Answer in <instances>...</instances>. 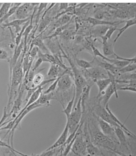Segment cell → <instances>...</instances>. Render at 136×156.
<instances>
[{"mask_svg": "<svg viewBox=\"0 0 136 156\" xmlns=\"http://www.w3.org/2000/svg\"><path fill=\"white\" fill-rule=\"evenodd\" d=\"M56 153V149H51L49 150H46L43 152L40 156H53Z\"/></svg>", "mask_w": 136, "mask_h": 156, "instance_id": "39", "label": "cell"}, {"mask_svg": "<svg viewBox=\"0 0 136 156\" xmlns=\"http://www.w3.org/2000/svg\"><path fill=\"white\" fill-rule=\"evenodd\" d=\"M130 63V62H128L127 60H119L117 59H113L111 64L114 65V66L117 68H119L120 69H121L127 66V65H129Z\"/></svg>", "mask_w": 136, "mask_h": 156, "instance_id": "32", "label": "cell"}, {"mask_svg": "<svg viewBox=\"0 0 136 156\" xmlns=\"http://www.w3.org/2000/svg\"><path fill=\"white\" fill-rule=\"evenodd\" d=\"M103 156V155H102V156Z\"/></svg>", "mask_w": 136, "mask_h": 156, "instance_id": "49", "label": "cell"}, {"mask_svg": "<svg viewBox=\"0 0 136 156\" xmlns=\"http://www.w3.org/2000/svg\"><path fill=\"white\" fill-rule=\"evenodd\" d=\"M136 63L130 62L129 65H127V66H126V67H124L121 69H120L119 74L118 76L120 75H123V74L130 73L132 72H136Z\"/></svg>", "mask_w": 136, "mask_h": 156, "instance_id": "29", "label": "cell"}, {"mask_svg": "<svg viewBox=\"0 0 136 156\" xmlns=\"http://www.w3.org/2000/svg\"><path fill=\"white\" fill-rule=\"evenodd\" d=\"M82 124H80V126L77 131V135L74 140L73 147H71V151L75 155H80L86 156V143L84 139L83 136L80 133V130Z\"/></svg>", "mask_w": 136, "mask_h": 156, "instance_id": "4", "label": "cell"}, {"mask_svg": "<svg viewBox=\"0 0 136 156\" xmlns=\"http://www.w3.org/2000/svg\"><path fill=\"white\" fill-rule=\"evenodd\" d=\"M117 91H118L117 87L114 86L111 84L107 88L106 90L101 93L100 98H98L100 99V101L101 102V105H103V107H106L107 105L108 104V102H109V100L110 99L111 96L114 94H115L116 98H118V94Z\"/></svg>", "mask_w": 136, "mask_h": 156, "instance_id": "9", "label": "cell"}, {"mask_svg": "<svg viewBox=\"0 0 136 156\" xmlns=\"http://www.w3.org/2000/svg\"><path fill=\"white\" fill-rule=\"evenodd\" d=\"M82 108L81 106V98H80L76 107L73 108L70 117L67 119L68 124L69 133H73L80 125V121L82 118Z\"/></svg>", "mask_w": 136, "mask_h": 156, "instance_id": "2", "label": "cell"}, {"mask_svg": "<svg viewBox=\"0 0 136 156\" xmlns=\"http://www.w3.org/2000/svg\"><path fill=\"white\" fill-rule=\"evenodd\" d=\"M136 24V18L132 19V20H129L126 21V25L123 27H121V29H118L119 30V33L117 35L116 37L114 40V42L116 43L117 41L118 40V39L121 36V35L126 31L129 27H130L132 26H135Z\"/></svg>", "mask_w": 136, "mask_h": 156, "instance_id": "25", "label": "cell"}, {"mask_svg": "<svg viewBox=\"0 0 136 156\" xmlns=\"http://www.w3.org/2000/svg\"><path fill=\"white\" fill-rule=\"evenodd\" d=\"M9 117H10L9 113L8 112L6 107H5L3 111V116L2 117L1 119L0 120V129H1L2 127H3V126L4 125L5 120Z\"/></svg>", "mask_w": 136, "mask_h": 156, "instance_id": "38", "label": "cell"}, {"mask_svg": "<svg viewBox=\"0 0 136 156\" xmlns=\"http://www.w3.org/2000/svg\"><path fill=\"white\" fill-rule=\"evenodd\" d=\"M43 62V60H42L40 58V57H37V60H36V62H35L33 68H32V69H33V71L35 72V71L40 66V65L42 64Z\"/></svg>", "mask_w": 136, "mask_h": 156, "instance_id": "43", "label": "cell"}, {"mask_svg": "<svg viewBox=\"0 0 136 156\" xmlns=\"http://www.w3.org/2000/svg\"><path fill=\"white\" fill-rule=\"evenodd\" d=\"M0 156H4V154L1 150H0Z\"/></svg>", "mask_w": 136, "mask_h": 156, "instance_id": "46", "label": "cell"}, {"mask_svg": "<svg viewBox=\"0 0 136 156\" xmlns=\"http://www.w3.org/2000/svg\"><path fill=\"white\" fill-rule=\"evenodd\" d=\"M97 120H98V124L100 126V128L101 129L102 133L111 139L113 141H115V140L117 141L118 140L115 134L113 127L100 118H98Z\"/></svg>", "mask_w": 136, "mask_h": 156, "instance_id": "10", "label": "cell"}, {"mask_svg": "<svg viewBox=\"0 0 136 156\" xmlns=\"http://www.w3.org/2000/svg\"><path fill=\"white\" fill-rule=\"evenodd\" d=\"M76 62L78 66L85 70L90 69L91 68L93 67V63L94 62V60L92 62H89L84 59L76 58Z\"/></svg>", "mask_w": 136, "mask_h": 156, "instance_id": "28", "label": "cell"}, {"mask_svg": "<svg viewBox=\"0 0 136 156\" xmlns=\"http://www.w3.org/2000/svg\"><path fill=\"white\" fill-rule=\"evenodd\" d=\"M40 156L39 155H35V154H32V155H30V156Z\"/></svg>", "mask_w": 136, "mask_h": 156, "instance_id": "47", "label": "cell"}, {"mask_svg": "<svg viewBox=\"0 0 136 156\" xmlns=\"http://www.w3.org/2000/svg\"><path fill=\"white\" fill-rule=\"evenodd\" d=\"M91 47L92 52H93V53L95 57L99 56V57H101V58H103L104 60H106V62H110V63H112L113 59L109 58L107 57L104 56L103 54H101L100 52L93 44L91 45Z\"/></svg>", "mask_w": 136, "mask_h": 156, "instance_id": "30", "label": "cell"}, {"mask_svg": "<svg viewBox=\"0 0 136 156\" xmlns=\"http://www.w3.org/2000/svg\"><path fill=\"white\" fill-rule=\"evenodd\" d=\"M110 26L107 25L95 26L92 30L91 33L95 37L101 38L105 35L106 32Z\"/></svg>", "mask_w": 136, "mask_h": 156, "instance_id": "22", "label": "cell"}, {"mask_svg": "<svg viewBox=\"0 0 136 156\" xmlns=\"http://www.w3.org/2000/svg\"><path fill=\"white\" fill-rule=\"evenodd\" d=\"M75 98H76V92H75V89H74V94H73V96L72 99L68 102V104L67 105L66 108H64V110L62 111V113H64V114L66 115V119L69 118L71 112H72L73 108H74V107Z\"/></svg>", "mask_w": 136, "mask_h": 156, "instance_id": "26", "label": "cell"}, {"mask_svg": "<svg viewBox=\"0 0 136 156\" xmlns=\"http://www.w3.org/2000/svg\"><path fill=\"white\" fill-rule=\"evenodd\" d=\"M115 57H116V59L119 60H127L130 62H135L136 63V56L135 57L132 58H126L123 57H120L119 56L117 55L116 54H115Z\"/></svg>", "mask_w": 136, "mask_h": 156, "instance_id": "41", "label": "cell"}, {"mask_svg": "<svg viewBox=\"0 0 136 156\" xmlns=\"http://www.w3.org/2000/svg\"><path fill=\"white\" fill-rule=\"evenodd\" d=\"M65 74H66V73H65ZM67 74H68V73H67ZM61 76L58 77V78L53 82V83L50 86V87H48V88L47 89V90H45V91H43V93L46 94H48V93L54 92L56 90V89H57L58 83V81H59Z\"/></svg>", "mask_w": 136, "mask_h": 156, "instance_id": "34", "label": "cell"}, {"mask_svg": "<svg viewBox=\"0 0 136 156\" xmlns=\"http://www.w3.org/2000/svg\"><path fill=\"white\" fill-rule=\"evenodd\" d=\"M73 85V82L71 75L67 73L63 74L61 76L58 81L57 87L55 91V93L56 95H58L68 91Z\"/></svg>", "mask_w": 136, "mask_h": 156, "instance_id": "5", "label": "cell"}, {"mask_svg": "<svg viewBox=\"0 0 136 156\" xmlns=\"http://www.w3.org/2000/svg\"><path fill=\"white\" fill-rule=\"evenodd\" d=\"M25 89H26L25 86L23 84V83L18 95L17 96V98L15 99V101H14L13 104L12 109L9 113V116L12 117V120H13L14 119H15L17 117V115L18 114V112L20 113V108H21V105L22 104V101H23V95L24 94Z\"/></svg>", "mask_w": 136, "mask_h": 156, "instance_id": "8", "label": "cell"}, {"mask_svg": "<svg viewBox=\"0 0 136 156\" xmlns=\"http://www.w3.org/2000/svg\"><path fill=\"white\" fill-rule=\"evenodd\" d=\"M93 139L95 143L99 146L111 149L114 146V141L111 139L104 134L100 131H95L93 133Z\"/></svg>", "mask_w": 136, "mask_h": 156, "instance_id": "6", "label": "cell"}, {"mask_svg": "<svg viewBox=\"0 0 136 156\" xmlns=\"http://www.w3.org/2000/svg\"><path fill=\"white\" fill-rule=\"evenodd\" d=\"M31 18H28L25 20H14L10 22L6 23H3L2 26L3 27H7V28H11V27H14L16 30V33L17 35H18L20 33V32L21 30L20 26L22 25H24L28 22H29Z\"/></svg>", "mask_w": 136, "mask_h": 156, "instance_id": "16", "label": "cell"}, {"mask_svg": "<svg viewBox=\"0 0 136 156\" xmlns=\"http://www.w3.org/2000/svg\"><path fill=\"white\" fill-rule=\"evenodd\" d=\"M87 76L90 78L94 82L100 80L108 78L107 72L100 66L93 67L86 70Z\"/></svg>", "mask_w": 136, "mask_h": 156, "instance_id": "7", "label": "cell"}, {"mask_svg": "<svg viewBox=\"0 0 136 156\" xmlns=\"http://www.w3.org/2000/svg\"><path fill=\"white\" fill-rule=\"evenodd\" d=\"M59 7L58 12L60 13V12H62V11H64L66 10L69 7V5L68 3H61V4H59Z\"/></svg>", "mask_w": 136, "mask_h": 156, "instance_id": "42", "label": "cell"}, {"mask_svg": "<svg viewBox=\"0 0 136 156\" xmlns=\"http://www.w3.org/2000/svg\"><path fill=\"white\" fill-rule=\"evenodd\" d=\"M39 4L36 3L21 4L14 13L15 20H25L30 18L35 8Z\"/></svg>", "mask_w": 136, "mask_h": 156, "instance_id": "3", "label": "cell"}, {"mask_svg": "<svg viewBox=\"0 0 136 156\" xmlns=\"http://www.w3.org/2000/svg\"><path fill=\"white\" fill-rule=\"evenodd\" d=\"M43 80H44L43 76L42 74L38 73L34 76L33 81H32V83L35 86V87H36V86L40 85L42 84V83L44 81Z\"/></svg>", "mask_w": 136, "mask_h": 156, "instance_id": "35", "label": "cell"}, {"mask_svg": "<svg viewBox=\"0 0 136 156\" xmlns=\"http://www.w3.org/2000/svg\"><path fill=\"white\" fill-rule=\"evenodd\" d=\"M0 147H2L7 148V149L10 150L12 151H13L14 152H15V153L17 154L21 155V156H28V155L22 153L21 152H18L15 149H14V147H12V146L10 145V144H9L8 143H6V142H5V141H3V140H0Z\"/></svg>", "mask_w": 136, "mask_h": 156, "instance_id": "33", "label": "cell"}, {"mask_svg": "<svg viewBox=\"0 0 136 156\" xmlns=\"http://www.w3.org/2000/svg\"><path fill=\"white\" fill-rule=\"evenodd\" d=\"M94 111H95V114L98 116V118H100L104 121L109 123V124H110L113 127H119L113 121L109 113H108V112L105 108V107H103V105H97L95 107Z\"/></svg>", "mask_w": 136, "mask_h": 156, "instance_id": "11", "label": "cell"}, {"mask_svg": "<svg viewBox=\"0 0 136 156\" xmlns=\"http://www.w3.org/2000/svg\"><path fill=\"white\" fill-rule=\"evenodd\" d=\"M43 33L40 34L38 36H37L32 41L29 47V49L28 50L31 49L34 46H36L39 48L40 51L43 54L46 53H51L48 48L45 46V43L43 42Z\"/></svg>", "mask_w": 136, "mask_h": 156, "instance_id": "12", "label": "cell"}, {"mask_svg": "<svg viewBox=\"0 0 136 156\" xmlns=\"http://www.w3.org/2000/svg\"><path fill=\"white\" fill-rule=\"evenodd\" d=\"M118 90H124V91H130L136 92V87H123L118 89Z\"/></svg>", "mask_w": 136, "mask_h": 156, "instance_id": "44", "label": "cell"}, {"mask_svg": "<svg viewBox=\"0 0 136 156\" xmlns=\"http://www.w3.org/2000/svg\"><path fill=\"white\" fill-rule=\"evenodd\" d=\"M97 63L98 64V66L103 68L107 72L111 73L115 76V77L117 76L119 74L120 69L117 68L110 62H100L99 60H97Z\"/></svg>", "mask_w": 136, "mask_h": 156, "instance_id": "18", "label": "cell"}, {"mask_svg": "<svg viewBox=\"0 0 136 156\" xmlns=\"http://www.w3.org/2000/svg\"><path fill=\"white\" fill-rule=\"evenodd\" d=\"M1 150L3 151L4 156H17L15 152L12 151L7 148H6L5 150L1 149Z\"/></svg>", "mask_w": 136, "mask_h": 156, "instance_id": "40", "label": "cell"}, {"mask_svg": "<svg viewBox=\"0 0 136 156\" xmlns=\"http://www.w3.org/2000/svg\"><path fill=\"white\" fill-rule=\"evenodd\" d=\"M86 156H101V153L97 147H96L90 140L86 138Z\"/></svg>", "mask_w": 136, "mask_h": 156, "instance_id": "19", "label": "cell"}, {"mask_svg": "<svg viewBox=\"0 0 136 156\" xmlns=\"http://www.w3.org/2000/svg\"><path fill=\"white\" fill-rule=\"evenodd\" d=\"M118 29L117 28L116 26H111L109 27V29L108 30L107 32H106L105 35H104V36L102 37L104 38V39H107L108 40H111L112 35L115 32V30H118Z\"/></svg>", "mask_w": 136, "mask_h": 156, "instance_id": "36", "label": "cell"}, {"mask_svg": "<svg viewBox=\"0 0 136 156\" xmlns=\"http://www.w3.org/2000/svg\"><path fill=\"white\" fill-rule=\"evenodd\" d=\"M101 39L103 40L102 43H103V55L104 56H108L115 55V53L114 51V44L115 43L112 42L111 40H108L107 39H104L103 37H101Z\"/></svg>", "mask_w": 136, "mask_h": 156, "instance_id": "17", "label": "cell"}, {"mask_svg": "<svg viewBox=\"0 0 136 156\" xmlns=\"http://www.w3.org/2000/svg\"><path fill=\"white\" fill-rule=\"evenodd\" d=\"M105 108H106L107 111L108 112V113H109V114L110 115L111 117V118H112L113 121L119 127L123 129V130L124 131L125 133H126V134H127V135H129V136L132 137V138H135L136 139V135H135L133 132H131L127 128V127L124 125V124L121 123V121H120V120L116 117V116H115V115L113 113H112V112L111 111L110 108H109V104L107 105L105 107Z\"/></svg>", "mask_w": 136, "mask_h": 156, "instance_id": "15", "label": "cell"}, {"mask_svg": "<svg viewBox=\"0 0 136 156\" xmlns=\"http://www.w3.org/2000/svg\"><path fill=\"white\" fill-rule=\"evenodd\" d=\"M104 17V13L103 12H99L95 15L94 18L97 20H102Z\"/></svg>", "mask_w": 136, "mask_h": 156, "instance_id": "45", "label": "cell"}, {"mask_svg": "<svg viewBox=\"0 0 136 156\" xmlns=\"http://www.w3.org/2000/svg\"><path fill=\"white\" fill-rule=\"evenodd\" d=\"M91 86L89 85H87L84 88L83 91H82V95L81 96V106H82V111H85V103L86 101L88 100L89 98Z\"/></svg>", "mask_w": 136, "mask_h": 156, "instance_id": "24", "label": "cell"}, {"mask_svg": "<svg viewBox=\"0 0 136 156\" xmlns=\"http://www.w3.org/2000/svg\"><path fill=\"white\" fill-rule=\"evenodd\" d=\"M12 5L13 4L12 3H3L2 4L1 7L0 8V20L9 12Z\"/></svg>", "mask_w": 136, "mask_h": 156, "instance_id": "31", "label": "cell"}, {"mask_svg": "<svg viewBox=\"0 0 136 156\" xmlns=\"http://www.w3.org/2000/svg\"><path fill=\"white\" fill-rule=\"evenodd\" d=\"M62 69H63L54 63H51V66L50 69H48L47 75L50 79H57L58 77H60L65 73H68L70 75L73 74V72L71 73L72 71L68 70L62 72Z\"/></svg>", "mask_w": 136, "mask_h": 156, "instance_id": "13", "label": "cell"}, {"mask_svg": "<svg viewBox=\"0 0 136 156\" xmlns=\"http://www.w3.org/2000/svg\"><path fill=\"white\" fill-rule=\"evenodd\" d=\"M115 15H116L117 17L119 18H126L129 17L130 14V12L129 11L126 10H118L116 12Z\"/></svg>", "mask_w": 136, "mask_h": 156, "instance_id": "37", "label": "cell"}, {"mask_svg": "<svg viewBox=\"0 0 136 156\" xmlns=\"http://www.w3.org/2000/svg\"><path fill=\"white\" fill-rule=\"evenodd\" d=\"M87 21L92 24V27L97 26H103V25H107V26H115V24H120L119 22H111V21H105L103 20H99L93 17H89Z\"/></svg>", "mask_w": 136, "mask_h": 156, "instance_id": "21", "label": "cell"}, {"mask_svg": "<svg viewBox=\"0 0 136 156\" xmlns=\"http://www.w3.org/2000/svg\"><path fill=\"white\" fill-rule=\"evenodd\" d=\"M62 52L63 54L64 57L67 59V60H68L71 66L72 72L74 78V85H75L74 89L76 92V98H75L74 107V108L81 98L84 88L87 85V84L86 80L84 77L83 75H82V73L81 72V71L77 69V67L75 66L74 63H73L71 59L66 55L63 50H62Z\"/></svg>", "mask_w": 136, "mask_h": 156, "instance_id": "1", "label": "cell"}, {"mask_svg": "<svg viewBox=\"0 0 136 156\" xmlns=\"http://www.w3.org/2000/svg\"><path fill=\"white\" fill-rule=\"evenodd\" d=\"M68 134H69V128H68V124L66 123L65 128L64 129L62 134H61L59 138H58L56 142L53 145H51L50 147L47 149V150L57 149L58 147H60L61 146L64 145L68 138Z\"/></svg>", "mask_w": 136, "mask_h": 156, "instance_id": "14", "label": "cell"}, {"mask_svg": "<svg viewBox=\"0 0 136 156\" xmlns=\"http://www.w3.org/2000/svg\"><path fill=\"white\" fill-rule=\"evenodd\" d=\"M114 128L115 134L117 140L119 142L120 144L123 147L127 148V139L125 135V132L121 128L118 127H114Z\"/></svg>", "mask_w": 136, "mask_h": 156, "instance_id": "20", "label": "cell"}, {"mask_svg": "<svg viewBox=\"0 0 136 156\" xmlns=\"http://www.w3.org/2000/svg\"><path fill=\"white\" fill-rule=\"evenodd\" d=\"M21 4V3H15V4L13 3L12 6L9 10V12H8L6 14V15H5L3 18H2L0 20V24H3V23L5 22L7 20H8V18H10L11 16L14 14L17 9Z\"/></svg>", "mask_w": 136, "mask_h": 156, "instance_id": "27", "label": "cell"}, {"mask_svg": "<svg viewBox=\"0 0 136 156\" xmlns=\"http://www.w3.org/2000/svg\"><path fill=\"white\" fill-rule=\"evenodd\" d=\"M74 155H75V154H74ZM76 155L77 156H82V155Z\"/></svg>", "mask_w": 136, "mask_h": 156, "instance_id": "48", "label": "cell"}, {"mask_svg": "<svg viewBox=\"0 0 136 156\" xmlns=\"http://www.w3.org/2000/svg\"><path fill=\"white\" fill-rule=\"evenodd\" d=\"M98 88V93L97 98H100L101 93L106 90L107 88L111 84V80L109 78L98 80L96 82Z\"/></svg>", "mask_w": 136, "mask_h": 156, "instance_id": "23", "label": "cell"}]
</instances>
